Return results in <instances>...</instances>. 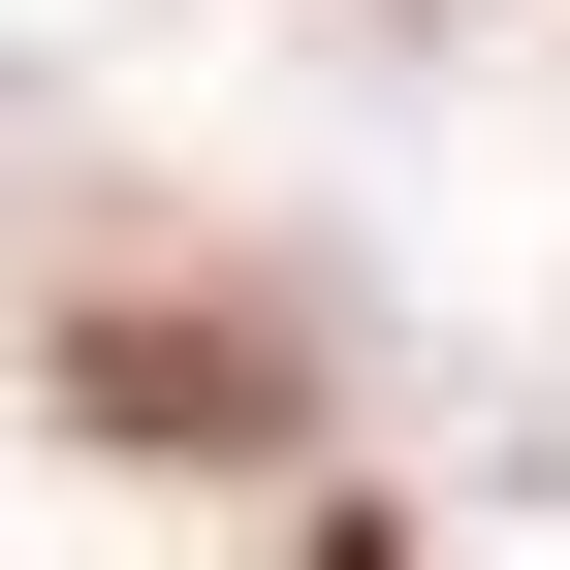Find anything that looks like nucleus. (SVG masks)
Returning <instances> with one entry per match:
<instances>
[{
    "label": "nucleus",
    "instance_id": "nucleus-1",
    "mask_svg": "<svg viewBox=\"0 0 570 570\" xmlns=\"http://www.w3.org/2000/svg\"><path fill=\"white\" fill-rule=\"evenodd\" d=\"M317 570H381V539H317Z\"/></svg>",
    "mask_w": 570,
    "mask_h": 570
}]
</instances>
